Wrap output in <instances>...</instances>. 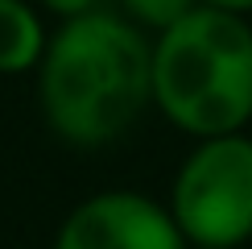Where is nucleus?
Segmentation results:
<instances>
[{
  "label": "nucleus",
  "instance_id": "obj_2",
  "mask_svg": "<svg viewBox=\"0 0 252 249\" xmlns=\"http://www.w3.org/2000/svg\"><path fill=\"white\" fill-rule=\"evenodd\" d=\"M153 112L190 141L252 124V21L198 4L153 38Z\"/></svg>",
  "mask_w": 252,
  "mask_h": 249
},
{
  "label": "nucleus",
  "instance_id": "obj_1",
  "mask_svg": "<svg viewBox=\"0 0 252 249\" xmlns=\"http://www.w3.org/2000/svg\"><path fill=\"white\" fill-rule=\"evenodd\" d=\"M33 96L50 137L87 154L108 150L153 112V38L108 4L62 21L33 71Z\"/></svg>",
  "mask_w": 252,
  "mask_h": 249
},
{
  "label": "nucleus",
  "instance_id": "obj_6",
  "mask_svg": "<svg viewBox=\"0 0 252 249\" xmlns=\"http://www.w3.org/2000/svg\"><path fill=\"white\" fill-rule=\"evenodd\" d=\"M112 4H116V13L124 21H132L141 34L157 38L170 25H178L190 8H198V0H112Z\"/></svg>",
  "mask_w": 252,
  "mask_h": 249
},
{
  "label": "nucleus",
  "instance_id": "obj_5",
  "mask_svg": "<svg viewBox=\"0 0 252 249\" xmlns=\"http://www.w3.org/2000/svg\"><path fill=\"white\" fill-rule=\"evenodd\" d=\"M46 13L33 0H0V75H33L46 54Z\"/></svg>",
  "mask_w": 252,
  "mask_h": 249
},
{
  "label": "nucleus",
  "instance_id": "obj_3",
  "mask_svg": "<svg viewBox=\"0 0 252 249\" xmlns=\"http://www.w3.org/2000/svg\"><path fill=\"white\" fill-rule=\"evenodd\" d=\"M174 224L190 249H240L252 241V133L207 137L178 162L170 195Z\"/></svg>",
  "mask_w": 252,
  "mask_h": 249
},
{
  "label": "nucleus",
  "instance_id": "obj_8",
  "mask_svg": "<svg viewBox=\"0 0 252 249\" xmlns=\"http://www.w3.org/2000/svg\"><path fill=\"white\" fill-rule=\"evenodd\" d=\"M207 8H219V13H232V17H252V0H198Z\"/></svg>",
  "mask_w": 252,
  "mask_h": 249
},
{
  "label": "nucleus",
  "instance_id": "obj_4",
  "mask_svg": "<svg viewBox=\"0 0 252 249\" xmlns=\"http://www.w3.org/2000/svg\"><path fill=\"white\" fill-rule=\"evenodd\" d=\"M50 249H190L165 200L136 187H103L79 200L54 228Z\"/></svg>",
  "mask_w": 252,
  "mask_h": 249
},
{
  "label": "nucleus",
  "instance_id": "obj_7",
  "mask_svg": "<svg viewBox=\"0 0 252 249\" xmlns=\"http://www.w3.org/2000/svg\"><path fill=\"white\" fill-rule=\"evenodd\" d=\"M33 4H37L46 17H54L58 25H62V21H79V17L103 8V0H33Z\"/></svg>",
  "mask_w": 252,
  "mask_h": 249
}]
</instances>
